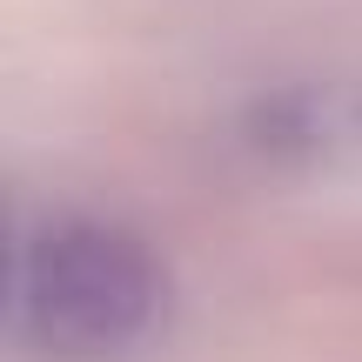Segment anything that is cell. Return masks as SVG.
<instances>
[{"label":"cell","mask_w":362,"mask_h":362,"mask_svg":"<svg viewBox=\"0 0 362 362\" xmlns=\"http://www.w3.org/2000/svg\"><path fill=\"white\" fill-rule=\"evenodd\" d=\"M161 309V269L148 242L107 221H61L34 235L13 269V329L54 362H101L141 342Z\"/></svg>","instance_id":"obj_1"}]
</instances>
